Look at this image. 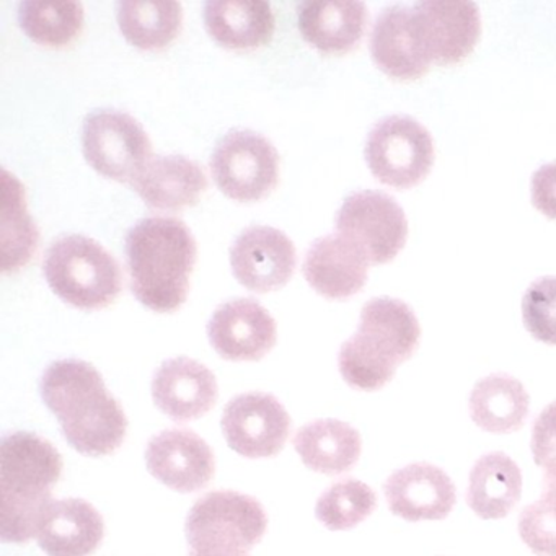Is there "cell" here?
I'll list each match as a JSON object with an SVG mask.
<instances>
[{
	"label": "cell",
	"mask_w": 556,
	"mask_h": 556,
	"mask_svg": "<svg viewBox=\"0 0 556 556\" xmlns=\"http://www.w3.org/2000/svg\"><path fill=\"white\" fill-rule=\"evenodd\" d=\"M390 513L408 522L442 520L457 503L454 481L431 464H409L393 471L383 484Z\"/></svg>",
	"instance_id": "cell-16"
},
{
	"label": "cell",
	"mask_w": 556,
	"mask_h": 556,
	"mask_svg": "<svg viewBox=\"0 0 556 556\" xmlns=\"http://www.w3.org/2000/svg\"><path fill=\"white\" fill-rule=\"evenodd\" d=\"M338 236L353 243L369 265L392 262L406 243L408 220L402 206L382 191H357L337 214Z\"/></svg>",
	"instance_id": "cell-10"
},
{
	"label": "cell",
	"mask_w": 556,
	"mask_h": 556,
	"mask_svg": "<svg viewBox=\"0 0 556 556\" xmlns=\"http://www.w3.org/2000/svg\"><path fill=\"white\" fill-rule=\"evenodd\" d=\"M367 8L350 0L302 2L298 8L299 31L315 50L325 54H346L363 40Z\"/></svg>",
	"instance_id": "cell-22"
},
{
	"label": "cell",
	"mask_w": 556,
	"mask_h": 556,
	"mask_svg": "<svg viewBox=\"0 0 556 556\" xmlns=\"http://www.w3.org/2000/svg\"><path fill=\"white\" fill-rule=\"evenodd\" d=\"M370 56L392 79L418 80L428 73L431 61L419 47L412 9L392 5L380 12L370 34Z\"/></svg>",
	"instance_id": "cell-21"
},
{
	"label": "cell",
	"mask_w": 556,
	"mask_h": 556,
	"mask_svg": "<svg viewBox=\"0 0 556 556\" xmlns=\"http://www.w3.org/2000/svg\"><path fill=\"white\" fill-rule=\"evenodd\" d=\"M519 533L536 556H556V514L542 500L523 507Z\"/></svg>",
	"instance_id": "cell-32"
},
{
	"label": "cell",
	"mask_w": 556,
	"mask_h": 556,
	"mask_svg": "<svg viewBox=\"0 0 556 556\" xmlns=\"http://www.w3.org/2000/svg\"><path fill=\"white\" fill-rule=\"evenodd\" d=\"M51 291L80 311H102L123 291V273L105 247L84 236L58 239L45 255Z\"/></svg>",
	"instance_id": "cell-5"
},
{
	"label": "cell",
	"mask_w": 556,
	"mask_h": 556,
	"mask_svg": "<svg viewBox=\"0 0 556 556\" xmlns=\"http://www.w3.org/2000/svg\"><path fill=\"white\" fill-rule=\"evenodd\" d=\"M268 529L262 503L236 491L204 494L188 513V556H250Z\"/></svg>",
	"instance_id": "cell-6"
},
{
	"label": "cell",
	"mask_w": 556,
	"mask_h": 556,
	"mask_svg": "<svg viewBox=\"0 0 556 556\" xmlns=\"http://www.w3.org/2000/svg\"><path fill=\"white\" fill-rule=\"evenodd\" d=\"M369 262L341 236H327L314 242L304 262L308 285L331 301H344L363 291Z\"/></svg>",
	"instance_id": "cell-19"
},
{
	"label": "cell",
	"mask_w": 556,
	"mask_h": 556,
	"mask_svg": "<svg viewBox=\"0 0 556 556\" xmlns=\"http://www.w3.org/2000/svg\"><path fill=\"white\" fill-rule=\"evenodd\" d=\"M532 204L549 219H556V162L533 174Z\"/></svg>",
	"instance_id": "cell-34"
},
{
	"label": "cell",
	"mask_w": 556,
	"mask_h": 556,
	"mask_svg": "<svg viewBox=\"0 0 556 556\" xmlns=\"http://www.w3.org/2000/svg\"><path fill=\"white\" fill-rule=\"evenodd\" d=\"M146 464L152 477L178 493H197L213 481V448L190 429H165L149 441Z\"/></svg>",
	"instance_id": "cell-14"
},
{
	"label": "cell",
	"mask_w": 556,
	"mask_h": 556,
	"mask_svg": "<svg viewBox=\"0 0 556 556\" xmlns=\"http://www.w3.org/2000/svg\"><path fill=\"white\" fill-rule=\"evenodd\" d=\"M230 266L243 288L265 294L291 281L295 269V247L285 232L275 227H249L237 237L230 249Z\"/></svg>",
	"instance_id": "cell-13"
},
{
	"label": "cell",
	"mask_w": 556,
	"mask_h": 556,
	"mask_svg": "<svg viewBox=\"0 0 556 556\" xmlns=\"http://www.w3.org/2000/svg\"><path fill=\"white\" fill-rule=\"evenodd\" d=\"M41 399L54 413L66 441L87 457L112 455L122 447L128 418L92 364L56 361L45 370Z\"/></svg>",
	"instance_id": "cell-1"
},
{
	"label": "cell",
	"mask_w": 556,
	"mask_h": 556,
	"mask_svg": "<svg viewBox=\"0 0 556 556\" xmlns=\"http://www.w3.org/2000/svg\"><path fill=\"white\" fill-rule=\"evenodd\" d=\"M522 318L535 340L556 346V278L530 285L522 299Z\"/></svg>",
	"instance_id": "cell-31"
},
{
	"label": "cell",
	"mask_w": 556,
	"mask_h": 556,
	"mask_svg": "<svg viewBox=\"0 0 556 556\" xmlns=\"http://www.w3.org/2000/svg\"><path fill=\"white\" fill-rule=\"evenodd\" d=\"M294 448L305 467L317 473H346L363 451L359 431L340 419H317L299 429Z\"/></svg>",
	"instance_id": "cell-24"
},
{
	"label": "cell",
	"mask_w": 556,
	"mask_h": 556,
	"mask_svg": "<svg viewBox=\"0 0 556 556\" xmlns=\"http://www.w3.org/2000/svg\"><path fill=\"white\" fill-rule=\"evenodd\" d=\"M116 9L119 30L139 50H162L180 35L184 11L178 2L123 0Z\"/></svg>",
	"instance_id": "cell-27"
},
{
	"label": "cell",
	"mask_w": 556,
	"mask_h": 556,
	"mask_svg": "<svg viewBox=\"0 0 556 556\" xmlns=\"http://www.w3.org/2000/svg\"><path fill=\"white\" fill-rule=\"evenodd\" d=\"M540 500L556 514V462L545 467L542 483V497H540Z\"/></svg>",
	"instance_id": "cell-35"
},
{
	"label": "cell",
	"mask_w": 556,
	"mask_h": 556,
	"mask_svg": "<svg viewBox=\"0 0 556 556\" xmlns=\"http://www.w3.org/2000/svg\"><path fill=\"white\" fill-rule=\"evenodd\" d=\"M370 174L387 187L408 190L421 184L434 164V146L425 126L409 116H389L374 126L366 142Z\"/></svg>",
	"instance_id": "cell-7"
},
{
	"label": "cell",
	"mask_w": 556,
	"mask_h": 556,
	"mask_svg": "<svg viewBox=\"0 0 556 556\" xmlns=\"http://www.w3.org/2000/svg\"><path fill=\"white\" fill-rule=\"evenodd\" d=\"M216 376L190 357L165 361L152 379V399L168 418L178 422L203 418L216 406Z\"/></svg>",
	"instance_id": "cell-17"
},
{
	"label": "cell",
	"mask_w": 556,
	"mask_h": 556,
	"mask_svg": "<svg viewBox=\"0 0 556 556\" xmlns=\"http://www.w3.org/2000/svg\"><path fill=\"white\" fill-rule=\"evenodd\" d=\"M4 177L2 210V273H15L28 265L37 252L40 232L27 211L25 188L8 170Z\"/></svg>",
	"instance_id": "cell-28"
},
{
	"label": "cell",
	"mask_w": 556,
	"mask_h": 556,
	"mask_svg": "<svg viewBox=\"0 0 556 556\" xmlns=\"http://www.w3.org/2000/svg\"><path fill=\"white\" fill-rule=\"evenodd\" d=\"M132 294L157 314L177 312L190 294L198 245L187 224L175 217H148L125 243Z\"/></svg>",
	"instance_id": "cell-2"
},
{
	"label": "cell",
	"mask_w": 556,
	"mask_h": 556,
	"mask_svg": "<svg viewBox=\"0 0 556 556\" xmlns=\"http://www.w3.org/2000/svg\"><path fill=\"white\" fill-rule=\"evenodd\" d=\"M412 17L422 53L439 66H454L470 56L481 35L473 2L425 0L413 5Z\"/></svg>",
	"instance_id": "cell-11"
},
{
	"label": "cell",
	"mask_w": 556,
	"mask_h": 556,
	"mask_svg": "<svg viewBox=\"0 0 556 556\" xmlns=\"http://www.w3.org/2000/svg\"><path fill=\"white\" fill-rule=\"evenodd\" d=\"M418 318L396 299L367 302L361 312L356 334L341 346L338 367L348 386L363 392L383 389L396 367L412 359L419 346Z\"/></svg>",
	"instance_id": "cell-4"
},
{
	"label": "cell",
	"mask_w": 556,
	"mask_h": 556,
	"mask_svg": "<svg viewBox=\"0 0 556 556\" xmlns=\"http://www.w3.org/2000/svg\"><path fill=\"white\" fill-rule=\"evenodd\" d=\"M63 473V457L34 432L5 435L0 445V536L4 542L37 539L41 520L54 503V484Z\"/></svg>",
	"instance_id": "cell-3"
},
{
	"label": "cell",
	"mask_w": 556,
	"mask_h": 556,
	"mask_svg": "<svg viewBox=\"0 0 556 556\" xmlns=\"http://www.w3.org/2000/svg\"><path fill=\"white\" fill-rule=\"evenodd\" d=\"M227 445L247 458H269L285 448L291 434V416L276 396L250 392L230 400L224 409Z\"/></svg>",
	"instance_id": "cell-12"
},
{
	"label": "cell",
	"mask_w": 556,
	"mask_h": 556,
	"mask_svg": "<svg viewBox=\"0 0 556 556\" xmlns=\"http://www.w3.org/2000/svg\"><path fill=\"white\" fill-rule=\"evenodd\" d=\"M105 535L99 510L79 497L54 501L48 507L37 540L48 556H90Z\"/></svg>",
	"instance_id": "cell-20"
},
{
	"label": "cell",
	"mask_w": 556,
	"mask_h": 556,
	"mask_svg": "<svg viewBox=\"0 0 556 556\" xmlns=\"http://www.w3.org/2000/svg\"><path fill=\"white\" fill-rule=\"evenodd\" d=\"M151 210L180 213L194 206L207 190V177L198 162L184 155H157L132 181Z\"/></svg>",
	"instance_id": "cell-18"
},
{
	"label": "cell",
	"mask_w": 556,
	"mask_h": 556,
	"mask_svg": "<svg viewBox=\"0 0 556 556\" xmlns=\"http://www.w3.org/2000/svg\"><path fill=\"white\" fill-rule=\"evenodd\" d=\"M207 34L227 50L252 51L265 47L275 34V14L258 0H211L204 4Z\"/></svg>",
	"instance_id": "cell-23"
},
{
	"label": "cell",
	"mask_w": 556,
	"mask_h": 556,
	"mask_svg": "<svg viewBox=\"0 0 556 556\" xmlns=\"http://www.w3.org/2000/svg\"><path fill=\"white\" fill-rule=\"evenodd\" d=\"M24 34L41 47L64 48L73 43L84 27V5L79 2L27 0L18 8Z\"/></svg>",
	"instance_id": "cell-29"
},
{
	"label": "cell",
	"mask_w": 556,
	"mask_h": 556,
	"mask_svg": "<svg viewBox=\"0 0 556 556\" xmlns=\"http://www.w3.org/2000/svg\"><path fill=\"white\" fill-rule=\"evenodd\" d=\"M529 393L507 374L484 377L470 393L471 419L478 428L493 434L519 431L529 416Z\"/></svg>",
	"instance_id": "cell-26"
},
{
	"label": "cell",
	"mask_w": 556,
	"mask_h": 556,
	"mask_svg": "<svg viewBox=\"0 0 556 556\" xmlns=\"http://www.w3.org/2000/svg\"><path fill=\"white\" fill-rule=\"evenodd\" d=\"M211 172L227 198L253 203L278 185L279 154L265 136L247 129L230 131L214 149Z\"/></svg>",
	"instance_id": "cell-9"
},
{
	"label": "cell",
	"mask_w": 556,
	"mask_h": 556,
	"mask_svg": "<svg viewBox=\"0 0 556 556\" xmlns=\"http://www.w3.org/2000/svg\"><path fill=\"white\" fill-rule=\"evenodd\" d=\"M87 164L110 180L131 184L152 159L148 132L128 113L100 110L87 116L83 132Z\"/></svg>",
	"instance_id": "cell-8"
},
{
	"label": "cell",
	"mask_w": 556,
	"mask_h": 556,
	"mask_svg": "<svg viewBox=\"0 0 556 556\" xmlns=\"http://www.w3.org/2000/svg\"><path fill=\"white\" fill-rule=\"evenodd\" d=\"M207 338L223 359L260 361L275 348L278 327L258 302L236 299L214 312L207 325Z\"/></svg>",
	"instance_id": "cell-15"
},
{
	"label": "cell",
	"mask_w": 556,
	"mask_h": 556,
	"mask_svg": "<svg viewBox=\"0 0 556 556\" xmlns=\"http://www.w3.org/2000/svg\"><path fill=\"white\" fill-rule=\"evenodd\" d=\"M376 507V491L363 481L346 478L321 494L315 516L328 530H351L364 522Z\"/></svg>",
	"instance_id": "cell-30"
},
{
	"label": "cell",
	"mask_w": 556,
	"mask_h": 556,
	"mask_svg": "<svg viewBox=\"0 0 556 556\" xmlns=\"http://www.w3.org/2000/svg\"><path fill=\"white\" fill-rule=\"evenodd\" d=\"M520 496L522 471L509 455L491 452L478 458L470 471L465 500L480 519H503L509 516Z\"/></svg>",
	"instance_id": "cell-25"
},
{
	"label": "cell",
	"mask_w": 556,
	"mask_h": 556,
	"mask_svg": "<svg viewBox=\"0 0 556 556\" xmlns=\"http://www.w3.org/2000/svg\"><path fill=\"white\" fill-rule=\"evenodd\" d=\"M530 448L539 467L545 468L556 462V402L549 403L536 416Z\"/></svg>",
	"instance_id": "cell-33"
}]
</instances>
